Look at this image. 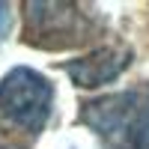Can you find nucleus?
Returning a JSON list of instances; mask_svg holds the SVG:
<instances>
[{
  "label": "nucleus",
  "mask_w": 149,
  "mask_h": 149,
  "mask_svg": "<svg viewBox=\"0 0 149 149\" xmlns=\"http://www.w3.org/2000/svg\"><path fill=\"white\" fill-rule=\"evenodd\" d=\"M78 119L98 134L104 149H149V84L81 102Z\"/></svg>",
  "instance_id": "1"
},
{
  "label": "nucleus",
  "mask_w": 149,
  "mask_h": 149,
  "mask_svg": "<svg viewBox=\"0 0 149 149\" xmlns=\"http://www.w3.org/2000/svg\"><path fill=\"white\" fill-rule=\"evenodd\" d=\"M54 107V86L33 69H12L0 81V122L21 134H39Z\"/></svg>",
  "instance_id": "2"
},
{
  "label": "nucleus",
  "mask_w": 149,
  "mask_h": 149,
  "mask_svg": "<svg viewBox=\"0 0 149 149\" xmlns=\"http://www.w3.org/2000/svg\"><path fill=\"white\" fill-rule=\"evenodd\" d=\"M24 39L39 48H69L93 33V24L74 3H27Z\"/></svg>",
  "instance_id": "3"
},
{
  "label": "nucleus",
  "mask_w": 149,
  "mask_h": 149,
  "mask_svg": "<svg viewBox=\"0 0 149 149\" xmlns=\"http://www.w3.org/2000/svg\"><path fill=\"white\" fill-rule=\"evenodd\" d=\"M128 66H131V48L110 45V48H98V51L86 54V57L63 63V72L74 81V86L95 90V86H102V84L116 81Z\"/></svg>",
  "instance_id": "4"
},
{
  "label": "nucleus",
  "mask_w": 149,
  "mask_h": 149,
  "mask_svg": "<svg viewBox=\"0 0 149 149\" xmlns=\"http://www.w3.org/2000/svg\"><path fill=\"white\" fill-rule=\"evenodd\" d=\"M9 24H12V18H9V6L0 3V36L9 33Z\"/></svg>",
  "instance_id": "5"
},
{
  "label": "nucleus",
  "mask_w": 149,
  "mask_h": 149,
  "mask_svg": "<svg viewBox=\"0 0 149 149\" xmlns=\"http://www.w3.org/2000/svg\"><path fill=\"white\" fill-rule=\"evenodd\" d=\"M0 149H18V146H6V143H0Z\"/></svg>",
  "instance_id": "6"
}]
</instances>
